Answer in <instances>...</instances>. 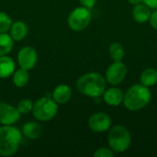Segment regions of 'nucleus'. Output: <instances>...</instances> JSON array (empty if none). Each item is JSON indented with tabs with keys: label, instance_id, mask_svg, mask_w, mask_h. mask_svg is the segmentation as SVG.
Segmentation results:
<instances>
[{
	"label": "nucleus",
	"instance_id": "f8f14e48",
	"mask_svg": "<svg viewBox=\"0 0 157 157\" xmlns=\"http://www.w3.org/2000/svg\"><path fill=\"white\" fill-rule=\"evenodd\" d=\"M151 12V8L147 5H145L144 3H141L136 6H133L132 17L137 23H146L147 21H149Z\"/></svg>",
	"mask_w": 157,
	"mask_h": 157
},
{
	"label": "nucleus",
	"instance_id": "7ed1b4c3",
	"mask_svg": "<svg viewBox=\"0 0 157 157\" xmlns=\"http://www.w3.org/2000/svg\"><path fill=\"white\" fill-rule=\"evenodd\" d=\"M22 142L21 132L12 125L0 127V155L11 156L15 155Z\"/></svg>",
	"mask_w": 157,
	"mask_h": 157
},
{
	"label": "nucleus",
	"instance_id": "a878e982",
	"mask_svg": "<svg viewBox=\"0 0 157 157\" xmlns=\"http://www.w3.org/2000/svg\"><path fill=\"white\" fill-rule=\"evenodd\" d=\"M144 3L147 5L151 9L157 8V0H144Z\"/></svg>",
	"mask_w": 157,
	"mask_h": 157
},
{
	"label": "nucleus",
	"instance_id": "ddd939ff",
	"mask_svg": "<svg viewBox=\"0 0 157 157\" xmlns=\"http://www.w3.org/2000/svg\"><path fill=\"white\" fill-rule=\"evenodd\" d=\"M72 97V90L67 85H59L52 92V99L57 104L67 103Z\"/></svg>",
	"mask_w": 157,
	"mask_h": 157
},
{
	"label": "nucleus",
	"instance_id": "b1692460",
	"mask_svg": "<svg viewBox=\"0 0 157 157\" xmlns=\"http://www.w3.org/2000/svg\"><path fill=\"white\" fill-rule=\"evenodd\" d=\"M149 22H150V25L151 27L157 30V8L156 9H154V11L151 12V16H150V18H149Z\"/></svg>",
	"mask_w": 157,
	"mask_h": 157
},
{
	"label": "nucleus",
	"instance_id": "bb28decb",
	"mask_svg": "<svg viewBox=\"0 0 157 157\" xmlns=\"http://www.w3.org/2000/svg\"><path fill=\"white\" fill-rule=\"evenodd\" d=\"M129 3L132 6H136L138 4H141V3H144V0H128Z\"/></svg>",
	"mask_w": 157,
	"mask_h": 157
},
{
	"label": "nucleus",
	"instance_id": "dca6fc26",
	"mask_svg": "<svg viewBox=\"0 0 157 157\" xmlns=\"http://www.w3.org/2000/svg\"><path fill=\"white\" fill-rule=\"evenodd\" d=\"M42 132V127L40 123L29 121L23 125L22 128V134L28 139H37Z\"/></svg>",
	"mask_w": 157,
	"mask_h": 157
},
{
	"label": "nucleus",
	"instance_id": "f03ea898",
	"mask_svg": "<svg viewBox=\"0 0 157 157\" xmlns=\"http://www.w3.org/2000/svg\"><path fill=\"white\" fill-rule=\"evenodd\" d=\"M152 94L149 87L140 84L131 86L124 93L123 105L130 111H138L145 108L151 101Z\"/></svg>",
	"mask_w": 157,
	"mask_h": 157
},
{
	"label": "nucleus",
	"instance_id": "412c9836",
	"mask_svg": "<svg viewBox=\"0 0 157 157\" xmlns=\"http://www.w3.org/2000/svg\"><path fill=\"white\" fill-rule=\"evenodd\" d=\"M12 20L10 17L5 13L0 11V33H6L11 27Z\"/></svg>",
	"mask_w": 157,
	"mask_h": 157
},
{
	"label": "nucleus",
	"instance_id": "2eb2a0df",
	"mask_svg": "<svg viewBox=\"0 0 157 157\" xmlns=\"http://www.w3.org/2000/svg\"><path fill=\"white\" fill-rule=\"evenodd\" d=\"M16 64L11 57L6 55L0 56V78H7L13 75Z\"/></svg>",
	"mask_w": 157,
	"mask_h": 157
},
{
	"label": "nucleus",
	"instance_id": "393cba45",
	"mask_svg": "<svg viewBox=\"0 0 157 157\" xmlns=\"http://www.w3.org/2000/svg\"><path fill=\"white\" fill-rule=\"evenodd\" d=\"M79 2L82 5V6H85L88 9H91L95 6L97 0H79Z\"/></svg>",
	"mask_w": 157,
	"mask_h": 157
},
{
	"label": "nucleus",
	"instance_id": "39448f33",
	"mask_svg": "<svg viewBox=\"0 0 157 157\" xmlns=\"http://www.w3.org/2000/svg\"><path fill=\"white\" fill-rule=\"evenodd\" d=\"M58 111V104L49 97L40 98L33 104L32 113L36 120L48 121L52 120Z\"/></svg>",
	"mask_w": 157,
	"mask_h": 157
},
{
	"label": "nucleus",
	"instance_id": "aec40b11",
	"mask_svg": "<svg viewBox=\"0 0 157 157\" xmlns=\"http://www.w3.org/2000/svg\"><path fill=\"white\" fill-rule=\"evenodd\" d=\"M109 53L113 62L122 61L125 56V51L121 43L112 42L109 48Z\"/></svg>",
	"mask_w": 157,
	"mask_h": 157
},
{
	"label": "nucleus",
	"instance_id": "0eeeda50",
	"mask_svg": "<svg viewBox=\"0 0 157 157\" xmlns=\"http://www.w3.org/2000/svg\"><path fill=\"white\" fill-rule=\"evenodd\" d=\"M127 66L122 61L113 62L106 70L105 79L111 86H119L127 75Z\"/></svg>",
	"mask_w": 157,
	"mask_h": 157
},
{
	"label": "nucleus",
	"instance_id": "4468645a",
	"mask_svg": "<svg viewBox=\"0 0 157 157\" xmlns=\"http://www.w3.org/2000/svg\"><path fill=\"white\" fill-rule=\"evenodd\" d=\"M10 36L14 41H21L28 34V27L23 21H16L10 27Z\"/></svg>",
	"mask_w": 157,
	"mask_h": 157
},
{
	"label": "nucleus",
	"instance_id": "5701e85b",
	"mask_svg": "<svg viewBox=\"0 0 157 157\" xmlns=\"http://www.w3.org/2000/svg\"><path fill=\"white\" fill-rule=\"evenodd\" d=\"M114 155L115 153L109 147H100L94 153L95 157H112L114 156Z\"/></svg>",
	"mask_w": 157,
	"mask_h": 157
},
{
	"label": "nucleus",
	"instance_id": "1a4fd4ad",
	"mask_svg": "<svg viewBox=\"0 0 157 157\" xmlns=\"http://www.w3.org/2000/svg\"><path fill=\"white\" fill-rule=\"evenodd\" d=\"M17 62L21 68L28 71L32 69L38 62V53L36 50L30 46L21 48L17 53Z\"/></svg>",
	"mask_w": 157,
	"mask_h": 157
},
{
	"label": "nucleus",
	"instance_id": "4be33fe9",
	"mask_svg": "<svg viewBox=\"0 0 157 157\" xmlns=\"http://www.w3.org/2000/svg\"><path fill=\"white\" fill-rule=\"evenodd\" d=\"M32 108H33V103L31 100L29 99H22L21 101H19V103L17 104V110L20 114H28L30 111H32Z\"/></svg>",
	"mask_w": 157,
	"mask_h": 157
},
{
	"label": "nucleus",
	"instance_id": "20e7f679",
	"mask_svg": "<svg viewBox=\"0 0 157 157\" xmlns=\"http://www.w3.org/2000/svg\"><path fill=\"white\" fill-rule=\"evenodd\" d=\"M109 148L115 154L126 152L132 144V135L129 130L122 125H116L109 130L108 135Z\"/></svg>",
	"mask_w": 157,
	"mask_h": 157
},
{
	"label": "nucleus",
	"instance_id": "423d86ee",
	"mask_svg": "<svg viewBox=\"0 0 157 157\" xmlns=\"http://www.w3.org/2000/svg\"><path fill=\"white\" fill-rule=\"evenodd\" d=\"M92 19L90 9L85 6L75 8L68 17V25L74 31H82L88 27Z\"/></svg>",
	"mask_w": 157,
	"mask_h": 157
},
{
	"label": "nucleus",
	"instance_id": "f257e3e1",
	"mask_svg": "<svg viewBox=\"0 0 157 157\" xmlns=\"http://www.w3.org/2000/svg\"><path fill=\"white\" fill-rule=\"evenodd\" d=\"M105 77L96 72H91L81 75L76 82L77 90L89 98H98L106 90Z\"/></svg>",
	"mask_w": 157,
	"mask_h": 157
},
{
	"label": "nucleus",
	"instance_id": "9d476101",
	"mask_svg": "<svg viewBox=\"0 0 157 157\" xmlns=\"http://www.w3.org/2000/svg\"><path fill=\"white\" fill-rule=\"evenodd\" d=\"M21 114L17 109L10 104L0 102V123L3 125H12L20 119Z\"/></svg>",
	"mask_w": 157,
	"mask_h": 157
},
{
	"label": "nucleus",
	"instance_id": "f3484780",
	"mask_svg": "<svg viewBox=\"0 0 157 157\" xmlns=\"http://www.w3.org/2000/svg\"><path fill=\"white\" fill-rule=\"evenodd\" d=\"M140 83L147 87H152L157 84V70L149 67L144 69L140 75Z\"/></svg>",
	"mask_w": 157,
	"mask_h": 157
},
{
	"label": "nucleus",
	"instance_id": "6e6552de",
	"mask_svg": "<svg viewBox=\"0 0 157 157\" xmlns=\"http://www.w3.org/2000/svg\"><path fill=\"white\" fill-rule=\"evenodd\" d=\"M111 118L104 112H97L88 120V126L95 132H105L111 128Z\"/></svg>",
	"mask_w": 157,
	"mask_h": 157
},
{
	"label": "nucleus",
	"instance_id": "9b49d317",
	"mask_svg": "<svg viewBox=\"0 0 157 157\" xmlns=\"http://www.w3.org/2000/svg\"><path fill=\"white\" fill-rule=\"evenodd\" d=\"M102 96L104 102L111 107L120 106L123 102L124 98V93L121 88L116 87V86H113V87L106 89Z\"/></svg>",
	"mask_w": 157,
	"mask_h": 157
},
{
	"label": "nucleus",
	"instance_id": "a211bd4d",
	"mask_svg": "<svg viewBox=\"0 0 157 157\" xmlns=\"http://www.w3.org/2000/svg\"><path fill=\"white\" fill-rule=\"evenodd\" d=\"M13 83L17 87H24L29 79V75L28 70L21 68L17 69L13 73Z\"/></svg>",
	"mask_w": 157,
	"mask_h": 157
},
{
	"label": "nucleus",
	"instance_id": "6ab92c4d",
	"mask_svg": "<svg viewBox=\"0 0 157 157\" xmlns=\"http://www.w3.org/2000/svg\"><path fill=\"white\" fill-rule=\"evenodd\" d=\"M14 40L6 33H0V56L8 54L14 46Z\"/></svg>",
	"mask_w": 157,
	"mask_h": 157
}]
</instances>
